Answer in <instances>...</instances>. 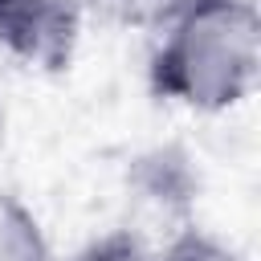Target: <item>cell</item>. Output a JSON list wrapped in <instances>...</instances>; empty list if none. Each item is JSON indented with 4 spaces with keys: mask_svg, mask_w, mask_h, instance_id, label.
Masks as SVG:
<instances>
[{
    "mask_svg": "<svg viewBox=\"0 0 261 261\" xmlns=\"http://www.w3.org/2000/svg\"><path fill=\"white\" fill-rule=\"evenodd\" d=\"M261 73V16L253 0H184L155 33L147 90L167 106L220 114L241 106Z\"/></svg>",
    "mask_w": 261,
    "mask_h": 261,
    "instance_id": "1",
    "label": "cell"
},
{
    "mask_svg": "<svg viewBox=\"0 0 261 261\" xmlns=\"http://www.w3.org/2000/svg\"><path fill=\"white\" fill-rule=\"evenodd\" d=\"M82 0H0V49L41 73H61L82 41Z\"/></svg>",
    "mask_w": 261,
    "mask_h": 261,
    "instance_id": "3",
    "label": "cell"
},
{
    "mask_svg": "<svg viewBox=\"0 0 261 261\" xmlns=\"http://www.w3.org/2000/svg\"><path fill=\"white\" fill-rule=\"evenodd\" d=\"M196 196H200V175L192 167V155L179 147H151L135 155L126 167V204H130L126 228H135L143 241H151V232L167 241L196 224L192 220Z\"/></svg>",
    "mask_w": 261,
    "mask_h": 261,
    "instance_id": "2",
    "label": "cell"
},
{
    "mask_svg": "<svg viewBox=\"0 0 261 261\" xmlns=\"http://www.w3.org/2000/svg\"><path fill=\"white\" fill-rule=\"evenodd\" d=\"M151 257H155L151 241H143L135 228L118 224V228H106V232L90 237L69 261H151Z\"/></svg>",
    "mask_w": 261,
    "mask_h": 261,
    "instance_id": "6",
    "label": "cell"
},
{
    "mask_svg": "<svg viewBox=\"0 0 261 261\" xmlns=\"http://www.w3.org/2000/svg\"><path fill=\"white\" fill-rule=\"evenodd\" d=\"M184 0H82L86 16H98L118 29H139V33H159Z\"/></svg>",
    "mask_w": 261,
    "mask_h": 261,
    "instance_id": "5",
    "label": "cell"
},
{
    "mask_svg": "<svg viewBox=\"0 0 261 261\" xmlns=\"http://www.w3.org/2000/svg\"><path fill=\"white\" fill-rule=\"evenodd\" d=\"M151 261H241V253L232 245H224L220 237H212V232H204V228L192 224V228L167 237L155 249Z\"/></svg>",
    "mask_w": 261,
    "mask_h": 261,
    "instance_id": "7",
    "label": "cell"
},
{
    "mask_svg": "<svg viewBox=\"0 0 261 261\" xmlns=\"http://www.w3.org/2000/svg\"><path fill=\"white\" fill-rule=\"evenodd\" d=\"M0 261H53L37 212L8 188H0Z\"/></svg>",
    "mask_w": 261,
    "mask_h": 261,
    "instance_id": "4",
    "label": "cell"
}]
</instances>
